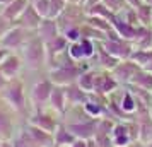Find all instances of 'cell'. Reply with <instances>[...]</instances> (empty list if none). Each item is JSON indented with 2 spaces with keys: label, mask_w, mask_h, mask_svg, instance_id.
Returning a JSON list of instances; mask_svg holds the SVG:
<instances>
[{
  "label": "cell",
  "mask_w": 152,
  "mask_h": 147,
  "mask_svg": "<svg viewBox=\"0 0 152 147\" xmlns=\"http://www.w3.org/2000/svg\"><path fill=\"white\" fill-rule=\"evenodd\" d=\"M0 98L21 116L22 121H28L29 115L33 113V108H31V103H29L26 79L19 77V79H14V80H9L5 89L0 92Z\"/></svg>",
  "instance_id": "obj_1"
},
{
  "label": "cell",
  "mask_w": 152,
  "mask_h": 147,
  "mask_svg": "<svg viewBox=\"0 0 152 147\" xmlns=\"http://www.w3.org/2000/svg\"><path fill=\"white\" fill-rule=\"evenodd\" d=\"M24 60V72L28 74H41L48 72V53H46V43L39 36L33 34L24 48L19 51Z\"/></svg>",
  "instance_id": "obj_2"
},
{
  "label": "cell",
  "mask_w": 152,
  "mask_h": 147,
  "mask_svg": "<svg viewBox=\"0 0 152 147\" xmlns=\"http://www.w3.org/2000/svg\"><path fill=\"white\" fill-rule=\"evenodd\" d=\"M86 69H91L89 63H77V62H69L63 63L60 67H55V69L48 70V77L51 79V82L56 86H70L75 84L77 79L80 77Z\"/></svg>",
  "instance_id": "obj_3"
},
{
  "label": "cell",
  "mask_w": 152,
  "mask_h": 147,
  "mask_svg": "<svg viewBox=\"0 0 152 147\" xmlns=\"http://www.w3.org/2000/svg\"><path fill=\"white\" fill-rule=\"evenodd\" d=\"M138 140L137 120H118L111 130L113 147H126Z\"/></svg>",
  "instance_id": "obj_4"
},
{
  "label": "cell",
  "mask_w": 152,
  "mask_h": 147,
  "mask_svg": "<svg viewBox=\"0 0 152 147\" xmlns=\"http://www.w3.org/2000/svg\"><path fill=\"white\" fill-rule=\"evenodd\" d=\"M55 84L51 82V79L48 77V74L45 77H39L38 80H34L33 84L28 87L29 94V103L33 110H41V108H48V101L51 96Z\"/></svg>",
  "instance_id": "obj_5"
},
{
  "label": "cell",
  "mask_w": 152,
  "mask_h": 147,
  "mask_svg": "<svg viewBox=\"0 0 152 147\" xmlns=\"http://www.w3.org/2000/svg\"><path fill=\"white\" fill-rule=\"evenodd\" d=\"M24 123L21 116L0 98V139L12 140L17 135L21 125Z\"/></svg>",
  "instance_id": "obj_6"
},
{
  "label": "cell",
  "mask_w": 152,
  "mask_h": 147,
  "mask_svg": "<svg viewBox=\"0 0 152 147\" xmlns=\"http://www.w3.org/2000/svg\"><path fill=\"white\" fill-rule=\"evenodd\" d=\"M28 121L31 125L41 128L48 133H55V130L58 128V125L62 123V116L56 115L55 111H51L50 108H41V110H33V113L29 115Z\"/></svg>",
  "instance_id": "obj_7"
},
{
  "label": "cell",
  "mask_w": 152,
  "mask_h": 147,
  "mask_svg": "<svg viewBox=\"0 0 152 147\" xmlns=\"http://www.w3.org/2000/svg\"><path fill=\"white\" fill-rule=\"evenodd\" d=\"M36 31H29V29L22 28L19 24H14L4 34V38L0 39V45L9 51H21L24 48V45L29 41V38L34 34Z\"/></svg>",
  "instance_id": "obj_8"
},
{
  "label": "cell",
  "mask_w": 152,
  "mask_h": 147,
  "mask_svg": "<svg viewBox=\"0 0 152 147\" xmlns=\"http://www.w3.org/2000/svg\"><path fill=\"white\" fill-rule=\"evenodd\" d=\"M101 46H103L110 55H113L118 60H128L135 50V45L132 41H126V39H121V38H116V39H111V38H106L103 39Z\"/></svg>",
  "instance_id": "obj_9"
},
{
  "label": "cell",
  "mask_w": 152,
  "mask_h": 147,
  "mask_svg": "<svg viewBox=\"0 0 152 147\" xmlns=\"http://www.w3.org/2000/svg\"><path fill=\"white\" fill-rule=\"evenodd\" d=\"M24 60L19 51H10L7 55V58L0 63V72L9 79V80H14L24 75Z\"/></svg>",
  "instance_id": "obj_10"
},
{
  "label": "cell",
  "mask_w": 152,
  "mask_h": 147,
  "mask_svg": "<svg viewBox=\"0 0 152 147\" xmlns=\"http://www.w3.org/2000/svg\"><path fill=\"white\" fill-rule=\"evenodd\" d=\"M120 84L118 80L113 77L110 70L97 69L96 72V80H94V92L92 94H101V96H110L116 91Z\"/></svg>",
  "instance_id": "obj_11"
},
{
  "label": "cell",
  "mask_w": 152,
  "mask_h": 147,
  "mask_svg": "<svg viewBox=\"0 0 152 147\" xmlns=\"http://www.w3.org/2000/svg\"><path fill=\"white\" fill-rule=\"evenodd\" d=\"M140 69H142V67H140L138 63H135L132 58H128V60H121L115 69L111 70V74H113V77L118 80L120 86H128L132 82V79L135 77V74H137Z\"/></svg>",
  "instance_id": "obj_12"
},
{
  "label": "cell",
  "mask_w": 152,
  "mask_h": 147,
  "mask_svg": "<svg viewBox=\"0 0 152 147\" xmlns=\"http://www.w3.org/2000/svg\"><path fill=\"white\" fill-rule=\"evenodd\" d=\"M67 128L75 135V139H82V140H92L96 135V128H97V118H91V120H84V121H77V123H65Z\"/></svg>",
  "instance_id": "obj_13"
},
{
  "label": "cell",
  "mask_w": 152,
  "mask_h": 147,
  "mask_svg": "<svg viewBox=\"0 0 152 147\" xmlns=\"http://www.w3.org/2000/svg\"><path fill=\"white\" fill-rule=\"evenodd\" d=\"M48 108L51 111H55L56 115L63 116V113L67 111V92H65V86H56L51 91L48 101Z\"/></svg>",
  "instance_id": "obj_14"
},
{
  "label": "cell",
  "mask_w": 152,
  "mask_h": 147,
  "mask_svg": "<svg viewBox=\"0 0 152 147\" xmlns=\"http://www.w3.org/2000/svg\"><path fill=\"white\" fill-rule=\"evenodd\" d=\"M43 19H45V17H41L39 12H38V10L31 5V2H29V5L26 7V10L22 12V15L17 19L15 24H19L22 28L29 29V31H38V28H39V24H41Z\"/></svg>",
  "instance_id": "obj_15"
},
{
  "label": "cell",
  "mask_w": 152,
  "mask_h": 147,
  "mask_svg": "<svg viewBox=\"0 0 152 147\" xmlns=\"http://www.w3.org/2000/svg\"><path fill=\"white\" fill-rule=\"evenodd\" d=\"M28 5H29V0H10L5 7L0 9V15L15 24L17 19L22 15V12L26 10Z\"/></svg>",
  "instance_id": "obj_16"
},
{
  "label": "cell",
  "mask_w": 152,
  "mask_h": 147,
  "mask_svg": "<svg viewBox=\"0 0 152 147\" xmlns=\"http://www.w3.org/2000/svg\"><path fill=\"white\" fill-rule=\"evenodd\" d=\"M36 34L39 36L45 43H50L51 39H55L56 36H60L62 33H60V28H58L56 19H53V17H45L41 21V24H39V28H38V31H36Z\"/></svg>",
  "instance_id": "obj_17"
},
{
  "label": "cell",
  "mask_w": 152,
  "mask_h": 147,
  "mask_svg": "<svg viewBox=\"0 0 152 147\" xmlns=\"http://www.w3.org/2000/svg\"><path fill=\"white\" fill-rule=\"evenodd\" d=\"M65 92H67V108L70 106H80L89 99V92L82 91L79 84H70L65 86Z\"/></svg>",
  "instance_id": "obj_18"
},
{
  "label": "cell",
  "mask_w": 152,
  "mask_h": 147,
  "mask_svg": "<svg viewBox=\"0 0 152 147\" xmlns=\"http://www.w3.org/2000/svg\"><path fill=\"white\" fill-rule=\"evenodd\" d=\"M92 60H96V65L97 69H104V70H113L115 67H116L118 63L121 62V60H118V58H115L113 55H110L106 50L101 46V43L97 41V51H96V56L92 58Z\"/></svg>",
  "instance_id": "obj_19"
},
{
  "label": "cell",
  "mask_w": 152,
  "mask_h": 147,
  "mask_svg": "<svg viewBox=\"0 0 152 147\" xmlns=\"http://www.w3.org/2000/svg\"><path fill=\"white\" fill-rule=\"evenodd\" d=\"M74 142H75V135L70 132L67 128V125L62 121L58 125V128L55 130V133H53V144H55V147H70Z\"/></svg>",
  "instance_id": "obj_20"
},
{
  "label": "cell",
  "mask_w": 152,
  "mask_h": 147,
  "mask_svg": "<svg viewBox=\"0 0 152 147\" xmlns=\"http://www.w3.org/2000/svg\"><path fill=\"white\" fill-rule=\"evenodd\" d=\"M96 72H97V69L91 67V69H86L82 74H80V77L77 79V84H79V87H80L82 91L89 92V94H92V92H94V80H96Z\"/></svg>",
  "instance_id": "obj_21"
},
{
  "label": "cell",
  "mask_w": 152,
  "mask_h": 147,
  "mask_svg": "<svg viewBox=\"0 0 152 147\" xmlns=\"http://www.w3.org/2000/svg\"><path fill=\"white\" fill-rule=\"evenodd\" d=\"M130 84L135 86V87H140V89H144V91L152 92V74L147 69H140L137 74H135V77L132 79Z\"/></svg>",
  "instance_id": "obj_22"
},
{
  "label": "cell",
  "mask_w": 152,
  "mask_h": 147,
  "mask_svg": "<svg viewBox=\"0 0 152 147\" xmlns=\"http://www.w3.org/2000/svg\"><path fill=\"white\" fill-rule=\"evenodd\" d=\"M135 12H137L138 22H140L142 26L151 28L152 26V4H145V2H142L138 7H135Z\"/></svg>",
  "instance_id": "obj_23"
},
{
  "label": "cell",
  "mask_w": 152,
  "mask_h": 147,
  "mask_svg": "<svg viewBox=\"0 0 152 147\" xmlns=\"http://www.w3.org/2000/svg\"><path fill=\"white\" fill-rule=\"evenodd\" d=\"M130 58L135 63H138L142 69H145L152 62V48H135Z\"/></svg>",
  "instance_id": "obj_24"
},
{
  "label": "cell",
  "mask_w": 152,
  "mask_h": 147,
  "mask_svg": "<svg viewBox=\"0 0 152 147\" xmlns=\"http://www.w3.org/2000/svg\"><path fill=\"white\" fill-rule=\"evenodd\" d=\"M69 5V0H50V17L56 19Z\"/></svg>",
  "instance_id": "obj_25"
},
{
  "label": "cell",
  "mask_w": 152,
  "mask_h": 147,
  "mask_svg": "<svg viewBox=\"0 0 152 147\" xmlns=\"http://www.w3.org/2000/svg\"><path fill=\"white\" fill-rule=\"evenodd\" d=\"M103 4L110 9L113 14H120L121 10H125L126 7H130L125 0H103Z\"/></svg>",
  "instance_id": "obj_26"
},
{
  "label": "cell",
  "mask_w": 152,
  "mask_h": 147,
  "mask_svg": "<svg viewBox=\"0 0 152 147\" xmlns=\"http://www.w3.org/2000/svg\"><path fill=\"white\" fill-rule=\"evenodd\" d=\"M41 17H50V0H29Z\"/></svg>",
  "instance_id": "obj_27"
},
{
  "label": "cell",
  "mask_w": 152,
  "mask_h": 147,
  "mask_svg": "<svg viewBox=\"0 0 152 147\" xmlns=\"http://www.w3.org/2000/svg\"><path fill=\"white\" fill-rule=\"evenodd\" d=\"M12 26H14V22L7 21L5 17H2V15H0V39L4 38V34H5V33H7Z\"/></svg>",
  "instance_id": "obj_28"
},
{
  "label": "cell",
  "mask_w": 152,
  "mask_h": 147,
  "mask_svg": "<svg viewBox=\"0 0 152 147\" xmlns=\"http://www.w3.org/2000/svg\"><path fill=\"white\" fill-rule=\"evenodd\" d=\"M70 147H89V140H82V139H75V142Z\"/></svg>",
  "instance_id": "obj_29"
},
{
  "label": "cell",
  "mask_w": 152,
  "mask_h": 147,
  "mask_svg": "<svg viewBox=\"0 0 152 147\" xmlns=\"http://www.w3.org/2000/svg\"><path fill=\"white\" fill-rule=\"evenodd\" d=\"M7 84H9V79L5 77V75H4L2 72H0V92L5 89V86H7Z\"/></svg>",
  "instance_id": "obj_30"
},
{
  "label": "cell",
  "mask_w": 152,
  "mask_h": 147,
  "mask_svg": "<svg viewBox=\"0 0 152 147\" xmlns=\"http://www.w3.org/2000/svg\"><path fill=\"white\" fill-rule=\"evenodd\" d=\"M103 0H86V4H84V7H86V10L91 7H94V5H97V4H101Z\"/></svg>",
  "instance_id": "obj_31"
},
{
  "label": "cell",
  "mask_w": 152,
  "mask_h": 147,
  "mask_svg": "<svg viewBox=\"0 0 152 147\" xmlns=\"http://www.w3.org/2000/svg\"><path fill=\"white\" fill-rule=\"evenodd\" d=\"M9 53H10L9 50H5L4 46H0V63H2L4 60H5V58H7V55H9Z\"/></svg>",
  "instance_id": "obj_32"
},
{
  "label": "cell",
  "mask_w": 152,
  "mask_h": 147,
  "mask_svg": "<svg viewBox=\"0 0 152 147\" xmlns=\"http://www.w3.org/2000/svg\"><path fill=\"white\" fill-rule=\"evenodd\" d=\"M125 2H126L130 7H138V5L142 4V0H125Z\"/></svg>",
  "instance_id": "obj_33"
},
{
  "label": "cell",
  "mask_w": 152,
  "mask_h": 147,
  "mask_svg": "<svg viewBox=\"0 0 152 147\" xmlns=\"http://www.w3.org/2000/svg\"><path fill=\"white\" fill-rule=\"evenodd\" d=\"M0 147H14V144H12V140H4Z\"/></svg>",
  "instance_id": "obj_34"
},
{
  "label": "cell",
  "mask_w": 152,
  "mask_h": 147,
  "mask_svg": "<svg viewBox=\"0 0 152 147\" xmlns=\"http://www.w3.org/2000/svg\"><path fill=\"white\" fill-rule=\"evenodd\" d=\"M69 4H75V5H84L86 0H69Z\"/></svg>",
  "instance_id": "obj_35"
},
{
  "label": "cell",
  "mask_w": 152,
  "mask_h": 147,
  "mask_svg": "<svg viewBox=\"0 0 152 147\" xmlns=\"http://www.w3.org/2000/svg\"><path fill=\"white\" fill-rule=\"evenodd\" d=\"M89 147H99V146H97L94 140H89Z\"/></svg>",
  "instance_id": "obj_36"
},
{
  "label": "cell",
  "mask_w": 152,
  "mask_h": 147,
  "mask_svg": "<svg viewBox=\"0 0 152 147\" xmlns=\"http://www.w3.org/2000/svg\"><path fill=\"white\" fill-rule=\"evenodd\" d=\"M145 69H147V70H149V72H151V74H152V62L149 63V65H147V67H145Z\"/></svg>",
  "instance_id": "obj_37"
},
{
  "label": "cell",
  "mask_w": 152,
  "mask_h": 147,
  "mask_svg": "<svg viewBox=\"0 0 152 147\" xmlns=\"http://www.w3.org/2000/svg\"><path fill=\"white\" fill-rule=\"evenodd\" d=\"M149 115H151V118H152V103H151V106H149Z\"/></svg>",
  "instance_id": "obj_38"
},
{
  "label": "cell",
  "mask_w": 152,
  "mask_h": 147,
  "mask_svg": "<svg viewBox=\"0 0 152 147\" xmlns=\"http://www.w3.org/2000/svg\"><path fill=\"white\" fill-rule=\"evenodd\" d=\"M145 147H152V142H147V144H145Z\"/></svg>",
  "instance_id": "obj_39"
},
{
  "label": "cell",
  "mask_w": 152,
  "mask_h": 147,
  "mask_svg": "<svg viewBox=\"0 0 152 147\" xmlns=\"http://www.w3.org/2000/svg\"><path fill=\"white\" fill-rule=\"evenodd\" d=\"M142 2H145V4H152V0H142Z\"/></svg>",
  "instance_id": "obj_40"
},
{
  "label": "cell",
  "mask_w": 152,
  "mask_h": 147,
  "mask_svg": "<svg viewBox=\"0 0 152 147\" xmlns=\"http://www.w3.org/2000/svg\"><path fill=\"white\" fill-rule=\"evenodd\" d=\"M2 142H4V139H0V146H2Z\"/></svg>",
  "instance_id": "obj_41"
},
{
  "label": "cell",
  "mask_w": 152,
  "mask_h": 147,
  "mask_svg": "<svg viewBox=\"0 0 152 147\" xmlns=\"http://www.w3.org/2000/svg\"><path fill=\"white\" fill-rule=\"evenodd\" d=\"M151 36H152V26H151Z\"/></svg>",
  "instance_id": "obj_42"
},
{
  "label": "cell",
  "mask_w": 152,
  "mask_h": 147,
  "mask_svg": "<svg viewBox=\"0 0 152 147\" xmlns=\"http://www.w3.org/2000/svg\"><path fill=\"white\" fill-rule=\"evenodd\" d=\"M0 46H2V45H0Z\"/></svg>",
  "instance_id": "obj_43"
},
{
  "label": "cell",
  "mask_w": 152,
  "mask_h": 147,
  "mask_svg": "<svg viewBox=\"0 0 152 147\" xmlns=\"http://www.w3.org/2000/svg\"><path fill=\"white\" fill-rule=\"evenodd\" d=\"M151 94H152V92H151Z\"/></svg>",
  "instance_id": "obj_44"
}]
</instances>
